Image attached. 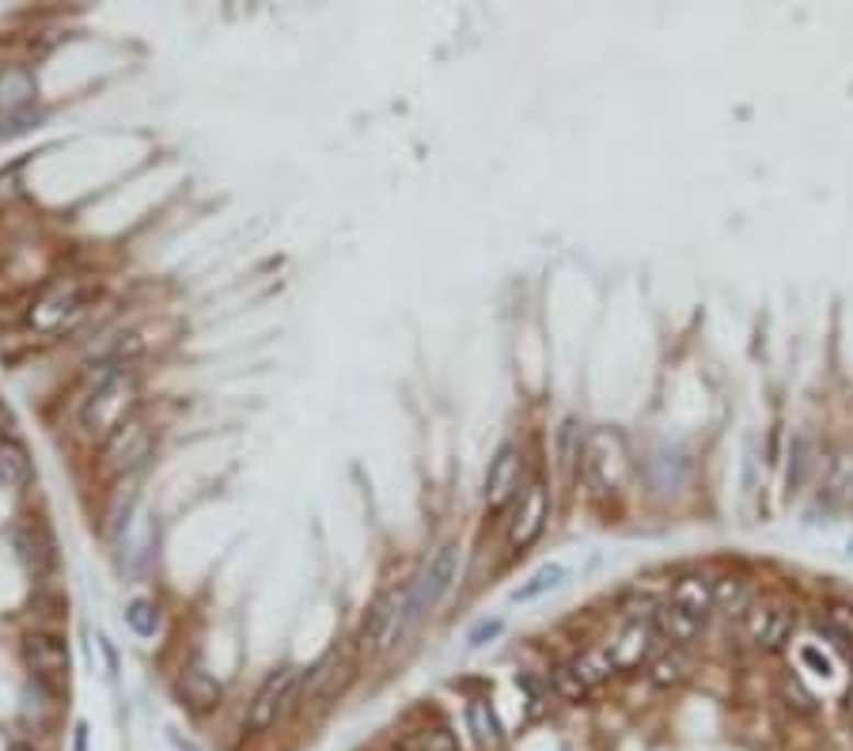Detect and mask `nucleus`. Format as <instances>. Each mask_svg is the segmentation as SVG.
Masks as SVG:
<instances>
[{
    "label": "nucleus",
    "mask_w": 853,
    "mask_h": 751,
    "mask_svg": "<svg viewBox=\"0 0 853 751\" xmlns=\"http://www.w3.org/2000/svg\"><path fill=\"white\" fill-rule=\"evenodd\" d=\"M134 407H137V376L126 365H114L84 395V402L77 410V425L88 436H111L114 429L129 422V410Z\"/></svg>",
    "instance_id": "f257e3e1"
},
{
    "label": "nucleus",
    "mask_w": 853,
    "mask_h": 751,
    "mask_svg": "<svg viewBox=\"0 0 853 751\" xmlns=\"http://www.w3.org/2000/svg\"><path fill=\"white\" fill-rule=\"evenodd\" d=\"M91 304V285L77 282V277H65V282H54L31 308V327L43 330V334H61L72 323L88 316Z\"/></svg>",
    "instance_id": "f03ea898"
},
{
    "label": "nucleus",
    "mask_w": 853,
    "mask_h": 751,
    "mask_svg": "<svg viewBox=\"0 0 853 751\" xmlns=\"http://www.w3.org/2000/svg\"><path fill=\"white\" fill-rule=\"evenodd\" d=\"M413 584H402V589H391L372 604L368 618H364V646L384 653L391 649L395 641L406 634V626L413 623Z\"/></svg>",
    "instance_id": "7ed1b4c3"
},
{
    "label": "nucleus",
    "mask_w": 853,
    "mask_h": 751,
    "mask_svg": "<svg viewBox=\"0 0 853 751\" xmlns=\"http://www.w3.org/2000/svg\"><path fill=\"white\" fill-rule=\"evenodd\" d=\"M584 467H588V475H592V482L600 486V490H618L629 475L626 441L618 433H607V429L592 433L584 444Z\"/></svg>",
    "instance_id": "20e7f679"
},
{
    "label": "nucleus",
    "mask_w": 853,
    "mask_h": 751,
    "mask_svg": "<svg viewBox=\"0 0 853 751\" xmlns=\"http://www.w3.org/2000/svg\"><path fill=\"white\" fill-rule=\"evenodd\" d=\"M152 444H156L152 429L145 422H137V418H129L126 425H118L111 436H106L103 470L106 475H129V470H137L148 456H152Z\"/></svg>",
    "instance_id": "39448f33"
},
{
    "label": "nucleus",
    "mask_w": 853,
    "mask_h": 751,
    "mask_svg": "<svg viewBox=\"0 0 853 751\" xmlns=\"http://www.w3.org/2000/svg\"><path fill=\"white\" fill-rule=\"evenodd\" d=\"M300 683V668H277L266 683L259 687L254 703L247 706L243 729L247 732H266L270 725H277V717L285 714V706L293 703V691Z\"/></svg>",
    "instance_id": "423d86ee"
},
{
    "label": "nucleus",
    "mask_w": 853,
    "mask_h": 751,
    "mask_svg": "<svg viewBox=\"0 0 853 751\" xmlns=\"http://www.w3.org/2000/svg\"><path fill=\"white\" fill-rule=\"evenodd\" d=\"M455 577H459V543H444L413 581V615H425L429 607L441 604L444 592L455 584Z\"/></svg>",
    "instance_id": "0eeeda50"
},
{
    "label": "nucleus",
    "mask_w": 853,
    "mask_h": 751,
    "mask_svg": "<svg viewBox=\"0 0 853 751\" xmlns=\"http://www.w3.org/2000/svg\"><path fill=\"white\" fill-rule=\"evenodd\" d=\"M23 660H27L31 675H35L38 683H65V675H69V649H65L61 638H54V634H27L23 638Z\"/></svg>",
    "instance_id": "6e6552de"
},
{
    "label": "nucleus",
    "mask_w": 853,
    "mask_h": 751,
    "mask_svg": "<svg viewBox=\"0 0 853 751\" xmlns=\"http://www.w3.org/2000/svg\"><path fill=\"white\" fill-rule=\"evenodd\" d=\"M748 638L759 649H782L793 634V611L782 600H759L748 607Z\"/></svg>",
    "instance_id": "1a4fd4ad"
},
{
    "label": "nucleus",
    "mask_w": 853,
    "mask_h": 751,
    "mask_svg": "<svg viewBox=\"0 0 853 751\" xmlns=\"http://www.w3.org/2000/svg\"><path fill=\"white\" fill-rule=\"evenodd\" d=\"M546 520H550V501H546V486H543V482H532V486L524 490V501H520L516 520H512V527H509V543H512L516 550L532 547V543L543 535Z\"/></svg>",
    "instance_id": "9d476101"
},
{
    "label": "nucleus",
    "mask_w": 853,
    "mask_h": 751,
    "mask_svg": "<svg viewBox=\"0 0 853 751\" xmlns=\"http://www.w3.org/2000/svg\"><path fill=\"white\" fill-rule=\"evenodd\" d=\"M520 470H524V456L520 448L504 444L497 452V459L490 464V475H486V505L490 509H504L512 498L520 493Z\"/></svg>",
    "instance_id": "9b49d317"
},
{
    "label": "nucleus",
    "mask_w": 853,
    "mask_h": 751,
    "mask_svg": "<svg viewBox=\"0 0 853 751\" xmlns=\"http://www.w3.org/2000/svg\"><path fill=\"white\" fill-rule=\"evenodd\" d=\"M350 675H353L350 653H345V649H342V653H338V649H330V653L311 668L308 687H304V698H308V703H322V698H334L338 691H342L345 683H350Z\"/></svg>",
    "instance_id": "f8f14e48"
},
{
    "label": "nucleus",
    "mask_w": 853,
    "mask_h": 751,
    "mask_svg": "<svg viewBox=\"0 0 853 751\" xmlns=\"http://www.w3.org/2000/svg\"><path fill=\"white\" fill-rule=\"evenodd\" d=\"M652 641H657V626H652V618H629L626 630L607 646V653H611V660H615L618 672H623V668H637L645 657L652 653Z\"/></svg>",
    "instance_id": "ddd939ff"
},
{
    "label": "nucleus",
    "mask_w": 853,
    "mask_h": 751,
    "mask_svg": "<svg viewBox=\"0 0 853 751\" xmlns=\"http://www.w3.org/2000/svg\"><path fill=\"white\" fill-rule=\"evenodd\" d=\"M702 623H706V618L694 615V611H686V607H679V604H672V600H668V604L660 607L657 615H652V626H657V634L664 641H672V646H686V641L698 638Z\"/></svg>",
    "instance_id": "4468645a"
},
{
    "label": "nucleus",
    "mask_w": 853,
    "mask_h": 751,
    "mask_svg": "<svg viewBox=\"0 0 853 751\" xmlns=\"http://www.w3.org/2000/svg\"><path fill=\"white\" fill-rule=\"evenodd\" d=\"M31 478H35V467H31V456L15 436H0V482L8 490H27Z\"/></svg>",
    "instance_id": "2eb2a0df"
},
{
    "label": "nucleus",
    "mask_w": 853,
    "mask_h": 751,
    "mask_svg": "<svg viewBox=\"0 0 853 751\" xmlns=\"http://www.w3.org/2000/svg\"><path fill=\"white\" fill-rule=\"evenodd\" d=\"M179 698L186 703L190 709H197V714H205V709H213L220 703V683L213 680L205 668H186V672L179 675Z\"/></svg>",
    "instance_id": "dca6fc26"
},
{
    "label": "nucleus",
    "mask_w": 853,
    "mask_h": 751,
    "mask_svg": "<svg viewBox=\"0 0 853 751\" xmlns=\"http://www.w3.org/2000/svg\"><path fill=\"white\" fill-rule=\"evenodd\" d=\"M566 664H569V672H573L577 680H581L584 691L600 687L603 680H611V675L618 672L615 660H611V653H607V646H603V649H584L581 657L566 660Z\"/></svg>",
    "instance_id": "f3484780"
},
{
    "label": "nucleus",
    "mask_w": 853,
    "mask_h": 751,
    "mask_svg": "<svg viewBox=\"0 0 853 751\" xmlns=\"http://www.w3.org/2000/svg\"><path fill=\"white\" fill-rule=\"evenodd\" d=\"M672 604H679V607H686V611H694V615L706 618V611L714 607V577H706V573L683 577V581L675 584V592H672Z\"/></svg>",
    "instance_id": "a211bd4d"
},
{
    "label": "nucleus",
    "mask_w": 853,
    "mask_h": 751,
    "mask_svg": "<svg viewBox=\"0 0 853 751\" xmlns=\"http://www.w3.org/2000/svg\"><path fill=\"white\" fill-rule=\"evenodd\" d=\"M35 99V77L27 69H4L0 72V111L15 114Z\"/></svg>",
    "instance_id": "6ab92c4d"
},
{
    "label": "nucleus",
    "mask_w": 853,
    "mask_h": 751,
    "mask_svg": "<svg viewBox=\"0 0 853 751\" xmlns=\"http://www.w3.org/2000/svg\"><path fill=\"white\" fill-rule=\"evenodd\" d=\"M467 725L482 748H497L504 740V729H501V721H497V709L486 703V698H475V703L467 706Z\"/></svg>",
    "instance_id": "aec40b11"
},
{
    "label": "nucleus",
    "mask_w": 853,
    "mask_h": 751,
    "mask_svg": "<svg viewBox=\"0 0 853 751\" xmlns=\"http://www.w3.org/2000/svg\"><path fill=\"white\" fill-rule=\"evenodd\" d=\"M714 607L725 611V615H740V611H748L751 607L748 581H740V577H717L714 581Z\"/></svg>",
    "instance_id": "412c9836"
},
{
    "label": "nucleus",
    "mask_w": 853,
    "mask_h": 751,
    "mask_svg": "<svg viewBox=\"0 0 853 751\" xmlns=\"http://www.w3.org/2000/svg\"><path fill=\"white\" fill-rule=\"evenodd\" d=\"M561 581H566V566H558V562H546V566H539V569H535L532 577H527V584H520V589L512 592V600H516V604H527V600H539L543 592L558 589Z\"/></svg>",
    "instance_id": "4be33fe9"
},
{
    "label": "nucleus",
    "mask_w": 853,
    "mask_h": 751,
    "mask_svg": "<svg viewBox=\"0 0 853 751\" xmlns=\"http://www.w3.org/2000/svg\"><path fill=\"white\" fill-rule=\"evenodd\" d=\"M819 630H823L827 638L839 641L842 649H850V653H853V607L850 604H831V607H827Z\"/></svg>",
    "instance_id": "5701e85b"
},
{
    "label": "nucleus",
    "mask_w": 853,
    "mask_h": 751,
    "mask_svg": "<svg viewBox=\"0 0 853 751\" xmlns=\"http://www.w3.org/2000/svg\"><path fill=\"white\" fill-rule=\"evenodd\" d=\"M402 751H459V744H455V737L448 729H421L413 732L410 740H402Z\"/></svg>",
    "instance_id": "b1692460"
},
{
    "label": "nucleus",
    "mask_w": 853,
    "mask_h": 751,
    "mask_svg": "<svg viewBox=\"0 0 853 751\" xmlns=\"http://www.w3.org/2000/svg\"><path fill=\"white\" fill-rule=\"evenodd\" d=\"M686 672H691V660H686V657L675 649V653L657 657V664H652V683H657V687H668V683L686 680Z\"/></svg>",
    "instance_id": "393cba45"
},
{
    "label": "nucleus",
    "mask_w": 853,
    "mask_h": 751,
    "mask_svg": "<svg viewBox=\"0 0 853 751\" xmlns=\"http://www.w3.org/2000/svg\"><path fill=\"white\" fill-rule=\"evenodd\" d=\"M789 493H797L800 486L808 482V475H811V444H808V436H797L793 441V452H789Z\"/></svg>",
    "instance_id": "a878e982"
},
{
    "label": "nucleus",
    "mask_w": 853,
    "mask_h": 751,
    "mask_svg": "<svg viewBox=\"0 0 853 751\" xmlns=\"http://www.w3.org/2000/svg\"><path fill=\"white\" fill-rule=\"evenodd\" d=\"M126 623H129V630L140 634V638H152L156 626H160V611L148 604V600H134V604L126 607Z\"/></svg>",
    "instance_id": "bb28decb"
},
{
    "label": "nucleus",
    "mask_w": 853,
    "mask_h": 751,
    "mask_svg": "<svg viewBox=\"0 0 853 751\" xmlns=\"http://www.w3.org/2000/svg\"><path fill=\"white\" fill-rule=\"evenodd\" d=\"M554 691H558L561 698H569V703H581V698L588 695V691L581 687V680H577V675L569 672V664H558V668H554Z\"/></svg>",
    "instance_id": "cd10ccee"
},
{
    "label": "nucleus",
    "mask_w": 853,
    "mask_h": 751,
    "mask_svg": "<svg viewBox=\"0 0 853 751\" xmlns=\"http://www.w3.org/2000/svg\"><path fill=\"white\" fill-rule=\"evenodd\" d=\"M800 660H805V664H808L816 675H831V660H827L823 653H819L816 646H805V649H800Z\"/></svg>",
    "instance_id": "c85d7f7f"
},
{
    "label": "nucleus",
    "mask_w": 853,
    "mask_h": 751,
    "mask_svg": "<svg viewBox=\"0 0 853 751\" xmlns=\"http://www.w3.org/2000/svg\"><path fill=\"white\" fill-rule=\"evenodd\" d=\"M501 634V623H482V626H475L470 630V646H486L490 638H497Z\"/></svg>",
    "instance_id": "c756f323"
},
{
    "label": "nucleus",
    "mask_w": 853,
    "mask_h": 751,
    "mask_svg": "<svg viewBox=\"0 0 853 751\" xmlns=\"http://www.w3.org/2000/svg\"><path fill=\"white\" fill-rule=\"evenodd\" d=\"M72 751H88V725H77V744Z\"/></svg>",
    "instance_id": "7c9ffc66"
},
{
    "label": "nucleus",
    "mask_w": 853,
    "mask_h": 751,
    "mask_svg": "<svg viewBox=\"0 0 853 751\" xmlns=\"http://www.w3.org/2000/svg\"><path fill=\"white\" fill-rule=\"evenodd\" d=\"M846 706H850V714H853V687H850V698H846Z\"/></svg>",
    "instance_id": "2f4dec72"
},
{
    "label": "nucleus",
    "mask_w": 853,
    "mask_h": 751,
    "mask_svg": "<svg viewBox=\"0 0 853 751\" xmlns=\"http://www.w3.org/2000/svg\"><path fill=\"white\" fill-rule=\"evenodd\" d=\"M8 751H31V748H23V744H15V748H8Z\"/></svg>",
    "instance_id": "473e14b6"
}]
</instances>
